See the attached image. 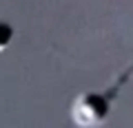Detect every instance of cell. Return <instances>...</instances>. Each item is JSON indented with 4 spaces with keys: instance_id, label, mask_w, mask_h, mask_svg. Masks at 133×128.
Returning a JSON list of instances; mask_svg holds the SVG:
<instances>
[{
    "instance_id": "cell-1",
    "label": "cell",
    "mask_w": 133,
    "mask_h": 128,
    "mask_svg": "<svg viewBox=\"0 0 133 128\" xmlns=\"http://www.w3.org/2000/svg\"><path fill=\"white\" fill-rule=\"evenodd\" d=\"M133 75V62L127 66V71L104 91H89V93H82L78 97H73L71 102V122L80 128H93L104 124L107 117L111 113V106H113L115 97H118L120 88L124 86V82Z\"/></svg>"
},
{
    "instance_id": "cell-2",
    "label": "cell",
    "mask_w": 133,
    "mask_h": 128,
    "mask_svg": "<svg viewBox=\"0 0 133 128\" xmlns=\"http://www.w3.org/2000/svg\"><path fill=\"white\" fill-rule=\"evenodd\" d=\"M14 42V27L7 20H0V53L7 51Z\"/></svg>"
}]
</instances>
